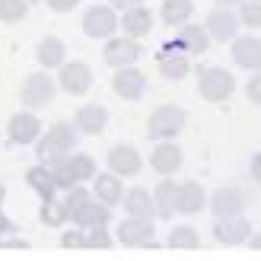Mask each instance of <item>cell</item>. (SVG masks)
Here are the masks:
<instances>
[{"instance_id":"6","label":"cell","mask_w":261,"mask_h":261,"mask_svg":"<svg viewBox=\"0 0 261 261\" xmlns=\"http://www.w3.org/2000/svg\"><path fill=\"white\" fill-rule=\"evenodd\" d=\"M156 67H160V73L166 76V80H185V76L191 73V55L188 51H181L175 42H169L160 48V55H156Z\"/></svg>"},{"instance_id":"25","label":"cell","mask_w":261,"mask_h":261,"mask_svg":"<svg viewBox=\"0 0 261 261\" xmlns=\"http://www.w3.org/2000/svg\"><path fill=\"white\" fill-rule=\"evenodd\" d=\"M25 181L32 185V191L38 194L42 201H51L58 194V181H55V172H51V166H45V163H38V166H32L29 172H25Z\"/></svg>"},{"instance_id":"20","label":"cell","mask_w":261,"mask_h":261,"mask_svg":"<svg viewBox=\"0 0 261 261\" xmlns=\"http://www.w3.org/2000/svg\"><path fill=\"white\" fill-rule=\"evenodd\" d=\"M93 194H96V201H102L106 207L121 204V198H124L121 175H115V172H96L93 175Z\"/></svg>"},{"instance_id":"37","label":"cell","mask_w":261,"mask_h":261,"mask_svg":"<svg viewBox=\"0 0 261 261\" xmlns=\"http://www.w3.org/2000/svg\"><path fill=\"white\" fill-rule=\"evenodd\" d=\"M45 4L55 10V13H70L76 4H80V0H45Z\"/></svg>"},{"instance_id":"11","label":"cell","mask_w":261,"mask_h":261,"mask_svg":"<svg viewBox=\"0 0 261 261\" xmlns=\"http://www.w3.org/2000/svg\"><path fill=\"white\" fill-rule=\"evenodd\" d=\"M112 89L118 99H127V102H137L143 93H147V76H143V70H137L134 64L130 67H118L112 76Z\"/></svg>"},{"instance_id":"13","label":"cell","mask_w":261,"mask_h":261,"mask_svg":"<svg viewBox=\"0 0 261 261\" xmlns=\"http://www.w3.org/2000/svg\"><path fill=\"white\" fill-rule=\"evenodd\" d=\"M137 58H140V38L121 35V38H109V42H106V64H112L115 70H118V67H130Z\"/></svg>"},{"instance_id":"22","label":"cell","mask_w":261,"mask_h":261,"mask_svg":"<svg viewBox=\"0 0 261 261\" xmlns=\"http://www.w3.org/2000/svg\"><path fill=\"white\" fill-rule=\"evenodd\" d=\"M76 130L80 134H89V137H96L102 134V130L109 127V109L106 106H83L80 112H76Z\"/></svg>"},{"instance_id":"14","label":"cell","mask_w":261,"mask_h":261,"mask_svg":"<svg viewBox=\"0 0 261 261\" xmlns=\"http://www.w3.org/2000/svg\"><path fill=\"white\" fill-rule=\"evenodd\" d=\"M207 207H211L214 217L242 214V207H245V191L236 188V185H223V188H217L211 198H207Z\"/></svg>"},{"instance_id":"12","label":"cell","mask_w":261,"mask_h":261,"mask_svg":"<svg viewBox=\"0 0 261 261\" xmlns=\"http://www.w3.org/2000/svg\"><path fill=\"white\" fill-rule=\"evenodd\" d=\"M7 137H10V143H19V147H25V143H35L38 137H42V121H38V115H32V112H16V115H10Z\"/></svg>"},{"instance_id":"44","label":"cell","mask_w":261,"mask_h":261,"mask_svg":"<svg viewBox=\"0 0 261 261\" xmlns=\"http://www.w3.org/2000/svg\"><path fill=\"white\" fill-rule=\"evenodd\" d=\"M217 7H229V4H239V0H214Z\"/></svg>"},{"instance_id":"42","label":"cell","mask_w":261,"mask_h":261,"mask_svg":"<svg viewBox=\"0 0 261 261\" xmlns=\"http://www.w3.org/2000/svg\"><path fill=\"white\" fill-rule=\"evenodd\" d=\"M249 245H252V249H261V232H258V236H249Z\"/></svg>"},{"instance_id":"27","label":"cell","mask_w":261,"mask_h":261,"mask_svg":"<svg viewBox=\"0 0 261 261\" xmlns=\"http://www.w3.org/2000/svg\"><path fill=\"white\" fill-rule=\"evenodd\" d=\"M175 201H178V181L163 175V181L153 188V204H156V217H172L175 214Z\"/></svg>"},{"instance_id":"18","label":"cell","mask_w":261,"mask_h":261,"mask_svg":"<svg viewBox=\"0 0 261 261\" xmlns=\"http://www.w3.org/2000/svg\"><path fill=\"white\" fill-rule=\"evenodd\" d=\"M232 61L245 70H261V38L236 35L232 38Z\"/></svg>"},{"instance_id":"4","label":"cell","mask_w":261,"mask_h":261,"mask_svg":"<svg viewBox=\"0 0 261 261\" xmlns=\"http://www.w3.org/2000/svg\"><path fill=\"white\" fill-rule=\"evenodd\" d=\"M185 109H178V106H156L150 112V118H147V130H150V137L153 140H172L181 134V127H185Z\"/></svg>"},{"instance_id":"34","label":"cell","mask_w":261,"mask_h":261,"mask_svg":"<svg viewBox=\"0 0 261 261\" xmlns=\"http://www.w3.org/2000/svg\"><path fill=\"white\" fill-rule=\"evenodd\" d=\"M115 239L109 236V229L106 226H93V229H86V249H112Z\"/></svg>"},{"instance_id":"41","label":"cell","mask_w":261,"mask_h":261,"mask_svg":"<svg viewBox=\"0 0 261 261\" xmlns=\"http://www.w3.org/2000/svg\"><path fill=\"white\" fill-rule=\"evenodd\" d=\"M0 245H7V249H25L22 239H10V242H0Z\"/></svg>"},{"instance_id":"32","label":"cell","mask_w":261,"mask_h":261,"mask_svg":"<svg viewBox=\"0 0 261 261\" xmlns=\"http://www.w3.org/2000/svg\"><path fill=\"white\" fill-rule=\"evenodd\" d=\"M29 0H0V22H7V25H13V22H19V19H25V13H29Z\"/></svg>"},{"instance_id":"26","label":"cell","mask_w":261,"mask_h":261,"mask_svg":"<svg viewBox=\"0 0 261 261\" xmlns=\"http://www.w3.org/2000/svg\"><path fill=\"white\" fill-rule=\"evenodd\" d=\"M64 58H67V48H64V42H61L58 35H45L42 42H38V48H35V61L42 64L45 70L61 67Z\"/></svg>"},{"instance_id":"35","label":"cell","mask_w":261,"mask_h":261,"mask_svg":"<svg viewBox=\"0 0 261 261\" xmlns=\"http://www.w3.org/2000/svg\"><path fill=\"white\" fill-rule=\"evenodd\" d=\"M61 245H64V249H86V229H80V226L67 229L61 236Z\"/></svg>"},{"instance_id":"2","label":"cell","mask_w":261,"mask_h":261,"mask_svg":"<svg viewBox=\"0 0 261 261\" xmlns=\"http://www.w3.org/2000/svg\"><path fill=\"white\" fill-rule=\"evenodd\" d=\"M51 172H55V181L58 188H73V185H83L86 178L96 175V160L89 153H67L64 160H58L51 166Z\"/></svg>"},{"instance_id":"38","label":"cell","mask_w":261,"mask_h":261,"mask_svg":"<svg viewBox=\"0 0 261 261\" xmlns=\"http://www.w3.org/2000/svg\"><path fill=\"white\" fill-rule=\"evenodd\" d=\"M143 0H109V7H115V10H130V7H140Z\"/></svg>"},{"instance_id":"1","label":"cell","mask_w":261,"mask_h":261,"mask_svg":"<svg viewBox=\"0 0 261 261\" xmlns=\"http://www.w3.org/2000/svg\"><path fill=\"white\" fill-rule=\"evenodd\" d=\"M73 140H76V124L55 121L42 137L35 140V160L45 163V166H55L58 160H64V156L73 150Z\"/></svg>"},{"instance_id":"40","label":"cell","mask_w":261,"mask_h":261,"mask_svg":"<svg viewBox=\"0 0 261 261\" xmlns=\"http://www.w3.org/2000/svg\"><path fill=\"white\" fill-rule=\"evenodd\" d=\"M16 226H13V220H7L4 217V211H0V236H4V232H13Z\"/></svg>"},{"instance_id":"21","label":"cell","mask_w":261,"mask_h":261,"mask_svg":"<svg viewBox=\"0 0 261 261\" xmlns=\"http://www.w3.org/2000/svg\"><path fill=\"white\" fill-rule=\"evenodd\" d=\"M118 25L124 29V35L143 38V35L153 32V13L143 7V4H140V7H130V10H124V16L118 19Z\"/></svg>"},{"instance_id":"39","label":"cell","mask_w":261,"mask_h":261,"mask_svg":"<svg viewBox=\"0 0 261 261\" xmlns=\"http://www.w3.org/2000/svg\"><path fill=\"white\" fill-rule=\"evenodd\" d=\"M252 178H255V181H261V150L252 156Z\"/></svg>"},{"instance_id":"19","label":"cell","mask_w":261,"mask_h":261,"mask_svg":"<svg viewBox=\"0 0 261 261\" xmlns=\"http://www.w3.org/2000/svg\"><path fill=\"white\" fill-rule=\"evenodd\" d=\"M70 220L80 229H93V226H109V220H112V207H106L102 201H93L89 198L86 204H80L76 211L70 214Z\"/></svg>"},{"instance_id":"15","label":"cell","mask_w":261,"mask_h":261,"mask_svg":"<svg viewBox=\"0 0 261 261\" xmlns=\"http://www.w3.org/2000/svg\"><path fill=\"white\" fill-rule=\"evenodd\" d=\"M115 236H118V242L121 245H153V220H143V217H127L124 223L118 226V232H115Z\"/></svg>"},{"instance_id":"30","label":"cell","mask_w":261,"mask_h":261,"mask_svg":"<svg viewBox=\"0 0 261 261\" xmlns=\"http://www.w3.org/2000/svg\"><path fill=\"white\" fill-rule=\"evenodd\" d=\"M38 220H42V226H64L70 220V211H67V204L64 201H42V211H38Z\"/></svg>"},{"instance_id":"5","label":"cell","mask_w":261,"mask_h":261,"mask_svg":"<svg viewBox=\"0 0 261 261\" xmlns=\"http://www.w3.org/2000/svg\"><path fill=\"white\" fill-rule=\"evenodd\" d=\"M55 93H58V80H51V73L38 70V73L25 76V83L19 89V99H22L25 109H42L55 99Z\"/></svg>"},{"instance_id":"3","label":"cell","mask_w":261,"mask_h":261,"mask_svg":"<svg viewBox=\"0 0 261 261\" xmlns=\"http://www.w3.org/2000/svg\"><path fill=\"white\" fill-rule=\"evenodd\" d=\"M236 93V76L223 67H201L198 70V96L207 102H226Z\"/></svg>"},{"instance_id":"31","label":"cell","mask_w":261,"mask_h":261,"mask_svg":"<svg viewBox=\"0 0 261 261\" xmlns=\"http://www.w3.org/2000/svg\"><path fill=\"white\" fill-rule=\"evenodd\" d=\"M169 245L172 249H201V236L194 226H175L169 232Z\"/></svg>"},{"instance_id":"36","label":"cell","mask_w":261,"mask_h":261,"mask_svg":"<svg viewBox=\"0 0 261 261\" xmlns=\"http://www.w3.org/2000/svg\"><path fill=\"white\" fill-rule=\"evenodd\" d=\"M245 96H249V102L261 106V70H252L249 83H245Z\"/></svg>"},{"instance_id":"10","label":"cell","mask_w":261,"mask_h":261,"mask_svg":"<svg viewBox=\"0 0 261 261\" xmlns=\"http://www.w3.org/2000/svg\"><path fill=\"white\" fill-rule=\"evenodd\" d=\"M115 29H118V13H115V7H89L83 13V32L89 38H112Z\"/></svg>"},{"instance_id":"24","label":"cell","mask_w":261,"mask_h":261,"mask_svg":"<svg viewBox=\"0 0 261 261\" xmlns=\"http://www.w3.org/2000/svg\"><path fill=\"white\" fill-rule=\"evenodd\" d=\"M207 207V194L198 181H181L178 185V201H175V211L178 214H201Z\"/></svg>"},{"instance_id":"45","label":"cell","mask_w":261,"mask_h":261,"mask_svg":"<svg viewBox=\"0 0 261 261\" xmlns=\"http://www.w3.org/2000/svg\"><path fill=\"white\" fill-rule=\"evenodd\" d=\"M29 4H38V0H29Z\"/></svg>"},{"instance_id":"16","label":"cell","mask_w":261,"mask_h":261,"mask_svg":"<svg viewBox=\"0 0 261 261\" xmlns=\"http://www.w3.org/2000/svg\"><path fill=\"white\" fill-rule=\"evenodd\" d=\"M106 163H109V172H115V175H121V178H127V175H137L140 172V153L134 150V147H127V143H118V147H112L109 150V156H106Z\"/></svg>"},{"instance_id":"33","label":"cell","mask_w":261,"mask_h":261,"mask_svg":"<svg viewBox=\"0 0 261 261\" xmlns=\"http://www.w3.org/2000/svg\"><path fill=\"white\" fill-rule=\"evenodd\" d=\"M239 22L249 29H261V0H239Z\"/></svg>"},{"instance_id":"9","label":"cell","mask_w":261,"mask_h":261,"mask_svg":"<svg viewBox=\"0 0 261 261\" xmlns=\"http://www.w3.org/2000/svg\"><path fill=\"white\" fill-rule=\"evenodd\" d=\"M239 16L232 13L229 7H217L207 13V19H204V29L207 35H211V42H232V38L239 35Z\"/></svg>"},{"instance_id":"23","label":"cell","mask_w":261,"mask_h":261,"mask_svg":"<svg viewBox=\"0 0 261 261\" xmlns=\"http://www.w3.org/2000/svg\"><path fill=\"white\" fill-rule=\"evenodd\" d=\"M175 45L181 51H188V55H204L207 48H211V35H207L204 25H178V35H175Z\"/></svg>"},{"instance_id":"29","label":"cell","mask_w":261,"mask_h":261,"mask_svg":"<svg viewBox=\"0 0 261 261\" xmlns=\"http://www.w3.org/2000/svg\"><path fill=\"white\" fill-rule=\"evenodd\" d=\"M191 13H194V0H163L160 19L166 25H172V29H178V25H185L191 19Z\"/></svg>"},{"instance_id":"8","label":"cell","mask_w":261,"mask_h":261,"mask_svg":"<svg viewBox=\"0 0 261 261\" xmlns=\"http://www.w3.org/2000/svg\"><path fill=\"white\" fill-rule=\"evenodd\" d=\"M252 236V223L242 214H229V217H217L214 220V239L220 245H242Z\"/></svg>"},{"instance_id":"43","label":"cell","mask_w":261,"mask_h":261,"mask_svg":"<svg viewBox=\"0 0 261 261\" xmlns=\"http://www.w3.org/2000/svg\"><path fill=\"white\" fill-rule=\"evenodd\" d=\"M4 201H7V185L0 181V207H4Z\"/></svg>"},{"instance_id":"7","label":"cell","mask_w":261,"mask_h":261,"mask_svg":"<svg viewBox=\"0 0 261 261\" xmlns=\"http://www.w3.org/2000/svg\"><path fill=\"white\" fill-rule=\"evenodd\" d=\"M89 86H93V70L83 61H64L58 67V89L70 96H86Z\"/></svg>"},{"instance_id":"17","label":"cell","mask_w":261,"mask_h":261,"mask_svg":"<svg viewBox=\"0 0 261 261\" xmlns=\"http://www.w3.org/2000/svg\"><path fill=\"white\" fill-rule=\"evenodd\" d=\"M185 156H181V147L172 140H160V147H153V156H150V166L156 169L160 175H172L181 169Z\"/></svg>"},{"instance_id":"28","label":"cell","mask_w":261,"mask_h":261,"mask_svg":"<svg viewBox=\"0 0 261 261\" xmlns=\"http://www.w3.org/2000/svg\"><path fill=\"white\" fill-rule=\"evenodd\" d=\"M121 204H124L127 217H143V220H153V214H156L153 194H150L147 188H130V191L124 194V198H121Z\"/></svg>"}]
</instances>
